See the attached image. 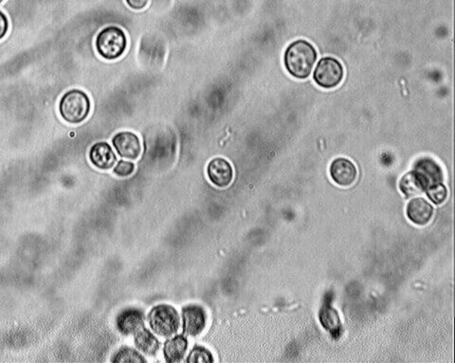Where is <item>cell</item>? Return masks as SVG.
<instances>
[{
	"label": "cell",
	"mask_w": 455,
	"mask_h": 363,
	"mask_svg": "<svg viewBox=\"0 0 455 363\" xmlns=\"http://www.w3.org/2000/svg\"><path fill=\"white\" fill-rule=\"evenodd\" d=\"M426 193L429 198L435 204H440L445 201L447 198V189L445 186L442 185V183L438 185L431 186L426 191Z\"/></svg>",
	"instance_id": "ffe728a7"
},
{
	"label": "cell",
	"mask_w": 455,
	"mask_h": 363,
	"mask_svg": "<svg viewBox=\"0 0 455 363\" xmlns=\"http://www.w3.org/2000/svg\"><path fill=\"white\" fill-rule=\"evenodd\" d=\"M113 362H146L144 359L136 350L130 348V347H123L115 354L112 359Z\"/></svg>",
	"instance_id": "ac0fdd59"
},
{
	"label": "cell",
	"mask_w": 455,
	"mask_h": 363,
	"mask_svg": "<svg viewBox=\"0 0 455 363\" xmlns=\"http://www.w3.org/2000/svg\"><path fill=\"white\" fill-rule=\"evenodd\" d=\"M208 177L217 188H227L233 179V167L227 160L217 157L208 164Z\"/></svg>",
	"instance_id": "ba28073f"
},
{
	"label": "cell",
	"mask_w": 455,
	"mask_h": 363,
	"mask_svg": "<svg viewBox=\"0 0 455 363\" xmlns=\"http://www.w3.org/2000/svg\"><path fill=\"white\" fill-rule=\"evenodd\" d=\"M125 2L131 9L136 10H144L148 5V0H125Z\"/></svg>",
	"instance_id": "603a6c76"
},
{
	"label": "cell",
	"mask_w": 455,
	"mask_h": 363,
	"mask_svg": "<svg viewBox=\"0 0 455 363\" xmlns=\"http://www.w3.org/2000/svg\"><path fill=\"white\" fill-rule=\"evenodd\" d=\"M134 335H135V344L139 350L148 356L156 355L160 348V343L153 334L146 328H143Z\"/></svg>",
	"instance_id": "2e32d148"
},
{
	"label": "cell",
	"mask_w": 455,
	"mask_h": 363,
	"mask_svg": "<svg viewBox=\"0 0 455 363\" xmlns=\"http://www.w3.org/2000/svg\"><path fill=\"white\" fill-rule=\"evenodd\" d=\"M117 328L123 335H131L144 328V315L139 309L123 310L118 316Z\"/></svg>",
	"instance_id": "7c38bea8"
},
{
	"label": "cell",
	"mask_w": 455,
	"mask_h": 363,
	"mask_svg": "<svg viewBox=\"0 0 455 363\" xmlns=\"http://www.w3.org/2000/svg\"><path fill=\"white\" fill-rule=\"evenodd\" d=\"M134 172H135V165L132 162L125 161V160H121L114 168L115 175L120 177H128L133 175Z\"/></svg>",
	"instance_id": "44dd1931"
},
{
	"label": "cell",
	"mask_w": 455,
	"mask_h": 363,
	"mask_svg": "<svg viewBox=\"0 0 455 363\" xmlns=\"http://www.w3.org/2000/svg\"><path fill=\"white\" fill-rule=\"evenodd\" d=\"M344 70L340 60L332 57L323 58L314 70V80L323 88H334L343 81Z\"/></svg>",
	"instance_id": "5b68a950"
},
{
	"label": "cell",
	"mask_w": 455,
	"mask_h": 363,
	"mask_svg": "<svg viewBox=\"0 0 455 363\" xmlns=\"http://www.w3.org/2000/svg\"><path fill=\"white\" fill-rule=\"evenodd\" d=\"M3 1H4V0H0V3H2V2H3Z\"/></svg>",
	"instance_id": "cb8c5ba5"
},
{
	"label": "cell",
	"mask_w": 455,
	"mask_h": 363,
	"mask_svg": "<svg viewBox=\"0 0 455 363\" xmlns=\"http://www.w3.org/2000/svg\"><path fill=\"white\" fill-rule=\"evenodd\" d=\"M150 328L160 337H171L178 332L180 316L175 307L169 305H157L148 315Z\"/></svg>",
	"instance_id": "277c9868"
},
{
	"label": "cell",
	"mask_w": 455,
	"mask_h": 363,
	"mask_svg": "<svg viewBox=\"0 0 455 363\" xmlns=\"http://www.w3.org/2000/svg\"><path fill=\"white\" fill-rule=\"evenodd\" d=\"M91 164L99 170H107L114 167L117 157L111 147L107 142H98L89 151Z\"/></svg>",
	"instance_id": "30bf717a"
},
{
	"label": "cell",
	"mask_w": 455,
	"mask_h": 363,
	"mask_svg": "<svg viewBox=\"0 0 455 363\" xmlns=\"http://www.w3.org/2000/svg\"><path fill=\"white\" fill-rule=\"evenodd\" d=\"M284 60L289 74L297 79H307L316 63L317 51L309 42L297 40L289 45Z\"/></svg>",
	"instance_id": "6da1fadb"
},
{
	"label": "cell",
	"mask_w": 455,
	"mask_h": 363,
	"mask_svg": "<svg viewBox=\"0 0 455 363\" xmlns=\"http://www.w3.org/2000/svg\"><path fill=\"white\" fill-rule=\"evenodd\" d=\"M214 362L215 360L213 357L211 352L203 346L194 347L187 359V362L189 363H209Z\"/></svg>",
	"instance_id": "d6986e66"
},
{
	"label": "cell",
	"mask_w": 455,
	"mask_h": 363,
	"mask_svg": "<svg viewBox=\"0 0 455 363\" xmlns=\"http://www.w3.org/2000/svg\"><path fill=\"white\" fill-rule=\"evenodd\" d=\"M96 51L106 60H116L123 56L128 47V38L122 29L110 26L105 28L97 35Z\"/></svg>",
	"instance_id": "3957f363"
},
{
	"label": "cell",
	"mask_w": 455,
	"mask_h": 363,
	"mask_svg": "<svg viewBox=\"0 0 455 363\" xmlns=\"http://www.w3.org/2000/svg\"><path fill=\"white\" fill-rule=\"evenodd\" d=\"M112 144L118 154L123 159H138L141 152L139 136L131 131H121L112 138Z\"/></svg>",
	"instance_id": "8992f818"
},
{
	"label": "cell",
	"mask_w": 455,
	"mask_h": 363,
	"mask_svg": "<svg viewBox=\"0 0 455 363\" xmlns=\"http://www.w3.org/2000/svg\"><path fill=\"white\" fill-rule=\"evenodd\" d=\"M399 188L401 192L408 197H415L422 195L427 191L429 186L427 182L423 178V176L417 172V170H412L406 173L399 182Z\"/></svg>",
	"instance_id": "4fadbf2b"
},
{
	"label": "cell",
	"mask_w": 455,
	"mask_h": 363,
	"mask_svg": "<svg viewBox=\"0 0 455 363\" xmlns=\"http://www.w3.org/2000/svg\"><path fill=\"white\" fill-rule=\"evenodd\" d=\"M330 176L337 185L349 186L357 177V170L354 163L347 159H337L331 163Z\"/></svg>",
	"instance_id": "9c48e42d"
},
{
	"label": "cell",
	"mask_w": 455,
	"mask_h": 363,
	"mask_svg": "<svg viewBox=\"0 0 455 363\" xmlns=\"http://www.w3.org/2000/svg\"><path fill=\"white\" fill-rule=\"evenodd\" d=\"M320 321L323 328L331 334L340 332L341 321L336 310L330 307H325L320 312Z\"/></svg>",
	"instance_id": "e0dca14e"
},
{
	"label": "cell",
	"mask_w": 455,
	"mask_h": 363,
	"mask_svg": "<svg viewBox=\"0 0 455 363\" xmlns=\"http://www.w3.org/2000/svg\"><path fill=\"white\" fill-rule=\"evenodd\" d=\"M183 331L186 335H199L206 326L207 316L203 307L190 305L183 309Z\"/></svg>",
	"instance_id": "52a82bcc"
},
{
	"label": "cell",
	"mask_w": 455,
	"mask_h": 363,
	"mask_svg": "<svg viewBox=\"0 0 455 363\" xmlns=\"http://www.w3.org/2000/svg\"><path fill=\"white\" fill-rule=\"evenodd\" d=\"M188 348V341L185 337L178 335L167 341L163 348L165 360L168 362H178L183 359Z\"/></svg>",
	"instance_id": "9a60e30c"
},
{
	"label": "cell",
	"mask_w": 455,
	"mask_h": 363,
	"mask_svg": "<svg viewBox=\"0 0 455 363\" xmlns=\"http://www.w3.org/2000/svg\"><path fill=\"white\" fill-rule=\"evenodd\" d=\"M415 170L423 176V178L427 182L429 188L440 184L443 179L440 166L435 160L431 159H420L417 162Z\"/></svg>",
	"instance_id": "5bb4252c"
},
{
	"label": "cell",
	"mask_w": 455,
	"mask_h": 363,
	"mask_svg": "<svg viewBox=\"0 0 455 363\" xmlns=\"http://www.w3.org/2000/svg\"><path fill=\"white\" fill-rule=\"evenodd\" d=\"M407 216L412 223L426 225L431 222L433 215V205L423 198H415L407 205Z\"/></svg>",
	"instance_id": "8fae6325"
},
{
	"label": "cell",
	"mask_w": 455,
	"mask_h": 363,
	"mask_svg": "<svg viewBox=\"0 0 455 363\" xmlns=\"http://www.w3.org/2000/svg\"><path fill=\"white\" fill-rule=\"evenodd\" d=\"M91 108V99L80 89L65 92L59 102L60 115L70 124L83 122L88 117Z\"/></svg>",
	"instance_id": "7a4b0ae2"
},
{
	"label": "cell",
	"mask_w": 455,
	"mask_h": 363,
	"mask_svg": "<svg viewBox=\"0 0 455 363\" xmlns=\"http://www.w3.org/2000/svg\"><path fill=\"white\" fill-rule=\"evenodd\" d=\"M8 30H9V21L4 13L0 10V40L6 35Z\"/></svg>",
	"instance_id": "7402d4cb"
}]
</instances>
